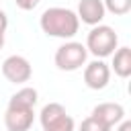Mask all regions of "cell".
Masks as SVG:
<instances>
[{"label": "cell", "instance_id": "cell-1", "mask_svg": "<svg viewBox=\"0 0 131 131\" xmlns=\"http://www.w3.org/2000/svg\"><path fill=\"white\" fill-rule=\"evenodd\" d=\"M41 29L45 35L49 37H59V39H72L78 33L80 20L78 14L70 8H61V6H51L41 14L39 20Z\"/></svg>", "mask_w": 131, "mask_h": 131}, {"label": "cell", "instance_id": "cell-2", "mask_svg": "<svg viewBox=\"0 0 131 131\" xmlns=\"http://www.w3.org/2000/svg\"><path fill=\"white\" fill-rule=\"evenodd\" d=\"M117 43H119V37L115 33V29H111L106 25H94V29L86 37V49L96 57L113 55L117 49Z\"/></svg>", "mask_w": 131, "mask_h": 131}, {"label": "cell", "instance_id": "cell-3", "mask_svg": "<svg viewBox=\"0 0 131 131\" xmlns=\"http://www.w3.org/2000/svg\"><path fill=\"white\" fill-rule=\"evenodd\" d=\"M86 57H88L86 45H82L78 41H70V43H63L61 47H57L53 59L61 72H76L86 63Z\"/></svg>", "mask_w": 131, "mask_h": 131}, {"label": "cell", "instance_id": "cell-4", "mask_svg": "<svg viewBox=\"0 0 131 131\" xmlns=\"http://www.w3.org/2000/svg\"><path fill=\"white\" fill-rule=\"evenodd\" d=\"M35 106H25V104H14L8 102L6 113H4V125L8 131H29L33 127L35 119Z\"/></svg>", "mask_w": 131, "mask_h": 131}, {"label": "cell", "instance_id": "cell-5", "mask_svg": "<svg viewBox=\"0 0 131 131\" xmlns=\"http://www.w3.org/2000/svg\"><path fill=\"white\" fill-rule=\"evenodd\" d=\"M2 74H4V78L8 82L23 84V82L31 80L33 70H31V63H29L27 57H23V55H8L2 61Z\"/></svg>", "mask_w": 131, "mask_h": 131}, {"label": "cell", "instance_id": "cell-6", "mask_svg": "<svg viewBox=\"0 0 131 131\" xmlns=\"http://www.w3.org/2000/svg\"><path fill=\"white\" fill-rule=\"evenodd\" d=\"M111 80V68L102 59H94L84 68V82L92 90H102Z\"/></svg>", "mask_w": 131, "mask_h": 131}, {"label": "cell", "instance_id": "cell-7", "mask_svg": "<svg viewBox=\"0 0 131 131\" xmlns=\"http://www.w3.org/2000/svg\"><path fill=\"white\" fill-rule=\"evenodd\" d=\"M92 117L106 127H115L125 119V108L119 102H100L92 108Z\"/></svg>", "mask_w": 131, "mask_h": 131}, {"label": "cell", "instance_id": "cell-8", "mask_svg": "<svg viewBox=\"0 0 131 131\" xmlns=\"http://www.w3.org/2000/svg\"><path fill=\"white\" fill-rule=\"evenodd\" d=\"M104 4L102 0H80L78 4V20L94 27L100 25V20L104 18Z\"/></svg>", "mask_w": 131, "mask_h": 131}, {"label": "cell", "instance_id": "cell-9", "mask_svg": "<svg viewBox=\"0 0 131 131\" xmlns=\"http://www.w3.org/2000/svg\"><path fill=\"white\" fill-rule=\"evenodd\" d=\"M113 70L119 78L131 76V49L129 47H119L113 55Z\"/></svg>", "mask_w": 131, "mask_h": 131}, {"label": "cell", "instance_id": "cell-10", "mask_svg": "<svg viewBox=\"0 0 131 131\" xmlns=\"http://www.w3.org/2000/svg\"><path fill=\"white\" fill-rule=\"evenodd\" d=\"M66 115H68V113H66V108H63L59 102H49V104H45V106L41 108L39 119H41V125H43V129H45V127L61 121Z\"/></svg>", "mask_w": 131, "mask_h": 131}, {"label": "cell", "instance_id": "cell-11", "mask_svg": "<svg viewBox=\"0 0 131 131\" xmlns=\"http://www.w3.org/2000/svg\"><path fill=\"white\" fill-rule=\"evenodd\" d=\"M37 90L35 88H31V86H25V88H20L18 92H14L12 96H10V100L8 102H14V104H25V106H35L37 104Z\"/></svg>", "mask_w": 131, "mask_h": 131}, {"label": "cell", "instance_id": "cell-12", "mask_svg": "<svg viewBox=\"0 0 131 131\" xmlns=\"http://www.w3.org/2000/svg\"><path fill=\"white\" fill-rule=\"evenodd\" d=\"M104 4V10L121 16V14H127L131 10V0H102Z\"/></svg>", "mask_w": 131, "mask_h": 131}, {"label": "cell", "instance_id": "cell-13", "mask_svg": "<svg viewBox=\"0 0 131 131\" xmlns=\"http://www.w3.org/2000/svg\"><path fill=\"white\" fill-rule=\"evenodd\" d=\"M80 131H111V127L102 125L100 121H96V119L90 115V117H86V119L80 123Z\"/></svg>", "mask_w": 131, "mask_h": 131}, {"label": "cell", "instance_id": "cell-14", "mask_svg": "<svg viewBox=\"0 0 131 131\" xmlns=\"http://www.w3.org/2000/svg\"><path fill=\"white\" fill-rule=\"evenodd\" d=\"M43 131H74V119H72L70 115H66L61 121H57V123L45 127Z\"/></svg>", "mask_w": 131, "mask_h": 131}, {"label": "cell", "instance_id": "cell-15", "mask_svg": "<svg viewBox=\"0 0 131 131\" xmlns=\"http://www.w3.org/2000/svg\"><path fill=\"white\" fill-rule=\"evenodd\" d=\"M14 4H16L20 10H33V8L39 4V0H14Z\"/></svg>", "mask_w": 131, "mask_h": 131}, {"label": "cell", "instance_id": "cell-16", "mask_svg": "<svg viewBox=\"0 0 131 131\" xmlns=\"http://www.w3.org/2000/svg\"><path fill=\"white\" fill-rule=\"evenodd\" d=\"M6 29H8V16L6 12L0 10V33H6Z\"/></svg>", "mask_w": 131, "mask_h": 131}, {"label": "cell", "instance_id": "cell-17", "mask_svg": "<svg viewBox=\"0 0 131 131\" xmlns=\"http://www.w3.org/2000/svg\"><path fill=\"white\" fill-rule=\"evenodd\" d=\"M117 131H131V121H121Z\"/></svg>", "mask_w": 131, "mask_h": 131}, {"label": "cell", "instance_id": "cell-18", "mask_svg": "<svg viewBox=\"0 0 131 131\" xmlns=\"http://www.w3.org/2000/svg\"><path fill=\"white\" fill-rule=\"evenodd\" d=\"M2 45H4V33H0V49H2Z\"/></svg>", "mask_w": 131, "mask_h": 131}]
</instances>
